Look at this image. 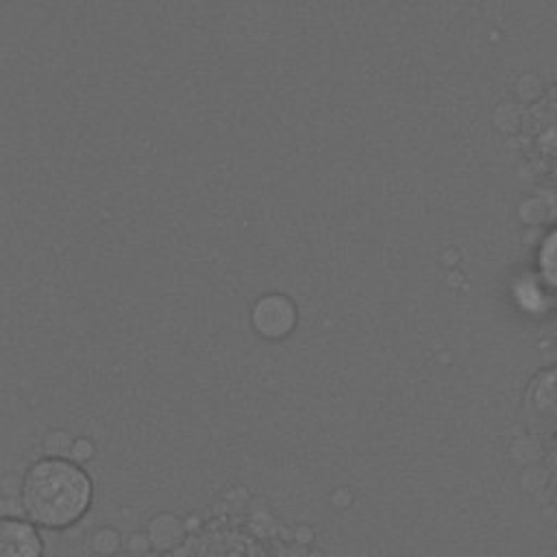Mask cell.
Returning a JSON list of instances; mask_svg holds the SVG:
<instances>
[{
    "label": "cell",
    "mask_w": 557,
    "mask_h": 557,
    "mask_svg": "<svg viewBox=\"0 0 557 557\" xmlns=\"http://www.w3.org/2000/svg\"><path fill=\"white\" fill-rule=\"evenodd\" d=\"M91 494V479L76 461L46 455L28 466L20 487V505L30 522L65 529L87 513Z\"/></svg>",
    "instance_id": "cell-1"
},
{
    "label": "cell",
    "mask_w": 557,
    "mask_h": 557,
    "mask_svg": "<svg viewBox=\"0 0 557 557\" xmlns=\"http://www.w3.org/2000/svg\"><path fill=\"white\" fill-rule=\"evenodd\" d=\"M198 557H278L270 544L252 533L250 529H242L235 524L213 527L200 542Z\"/></svg>",
    "instance_id": "cell-2"
},
{
    "label": "cell",
    "mask_w": 557,
    "mask_h": 557,
    "mask_svg": "<svg viewBox=\"0 0 557 557\" xmlns=\"http://www.w3.org/2000/svg\"><path fill=\"white\" fill-rule=\"evenodd\" d=\"M117 546H120V535L113 529H109V527L96 531L94 537H91V548L98 555H111Z\"/></svg>",
    "instance_id": "cell-8"
},
{
    "label": "cell",
    "mask_w": 557,
    "mask_h": 557,
    "mask_svg": "<svg viewBox=\"0 0 557 557\" xmlns=\"http://www.w3.org/2000/svg\"><path fill=\"white\" fill-rule=\"evenodd\" d=\"M540 270L542 276L557 289V228L548 233L540 248Z\"/></svg>",
    "instance_id": "cell-6"
},
{
    "label": "cell",
    "mask_w": 557,
    "mask_h": 557,
    "mask_svg": "<svg viewBox=\"0 0 557 557\" xmlns=\"http://www.w3.org/2000/svg\"><path fill=\"white\" fill-rule=\"evenodd\" d=\"M183 522L170 513H161L150 522L148 540L157 548H170L183 537Z\"/></svg>",
    "instance_id": "cell-5"
},
{
    "label": "cell",
    "mask_w": 557,
    "mask_h": 557,
    "mask_svg": "<svg viewBox=\"0 0 557 557\" xmlns=\"http://www.w3.org/2000/svg\"><path fill=\"white\" fill-rule=\"evenodd\" d=\"M72 446H74V437L67 431H63V429L48 431L46 437H44V453L48 457H65V459H70Z\"/></svg>",
    "instance_id": "cell-7"
},
{
    "label": "cell",
    "mask_w": 557,
    "mask_h": 557,
    "mask_svg": "<svg viewBox=\"0 0 557 557\" xmlns=\"http://www.w3.org/2000/svg\"><path fill=\"white\" fill-rule=\"evenodd\" d=\"M91 457H94V444H91V440H87V437L74 440L70 459L78 463V461H87V459H91Z\"/></svg>",
    "instance_id": "cell-9"
},
{
    "label": "cell",
    "mask_w": 557,
    "mask_h": 557,
    "mask_svg": "<svg viewBox=\"0 0 557 557\" xmlns=\"http://www.w3.org/2000/svg\"><path fill=\"white\" fill-rule=\"evenodd\" d=\"M41 537L30 522L4 518L0 524V557H41Z\"/></svg>",
    "instance_id": "cell-4"
},
{
    "label": "cell",
    "mask_w": 557,
    "mask_h": 557,
    "mask_svg": "<svg viewBox=\"0 0 557 557\" xmlns=\"http://www.w3.org/2000/svg\"><path fill=\"white\" fill-rule=\"evenodd\" d=\"M296 324V307L289 298L270 294L261 298L252 309V326L261 337L281 339L292 333Z\"/></svg>",
    "instance_id": "cell-3"
}]
</instances>
